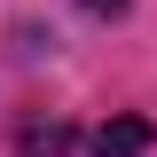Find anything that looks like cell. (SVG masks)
Instances as JSON below:
<instances>
[{
  "mask_svg": "<svg viewBox=\"0 0 157 157\" xmlns=\"http://www.w3.org/2000/svg\"><path fill=\"white\" fill-rule=\"evenodd\" d=\"M78 8H94V16H126V0H78Z\"/></svg>",
  "mask_w": 157,
  "mask_h": 157,
  "instance_id": "obj_2",
  "label": "cell"
},
{
  "mask_svg": "<svg viewBox=\"0 0 157 157\" xmlns=\"http://www.w3.org/2000/svg\"><path fill=\"white\" fill-rule=\"evenodd\" d=\"M141 149H149V126L141 118H118V126L94 134V157H141Z\"/></svg>",
  "mask_w": 157,
  "mask_h": 157,
  "instance_id": "obj_1",
  "label": "cell"
}]
</instances>
